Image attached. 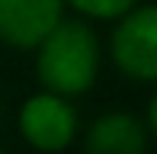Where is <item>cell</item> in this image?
Wrapping results in <instances>:
<instances>
[{"mask_svg":"<svg viewBox=\"0 0 157 154\" xmlns=\"http://www.w3.org/2000/svg\"><path fill=\"white\" fill-rule=\"evenodd\" d=\"M35 48H39L35 74L45 83V90L77 96L93 87L99 74V42L87 23L61 19Z\"/></svg>","mask_w":157,"mask_h":154,"instance_id":"1","label":"cell"},{"mask_svg":"<svg viewBox=\"0 0 157 154\" xmlns=\"http://www.w3.org/2000/svg\"><path fill=\"white\" fill-rule=\"evenodd\" d=\"M112 61L132 80L157 83V3L132 6L112 32Z\"/></svg>","mask_w":157,"mask_h":154,"instance_id":"2","label":"cell"},{"mask_svg":"<svg viewBox=\"0 0 157 154\" xmlns=\"http://www.w3.org/2000/svg\"><path fill=\"white\" fill-rule=\"evenodd\" d=\"M19 132L39 151H61L77 135V113L61 93H35L19 109Z\"/></svg>","mask_w":157,"mask_h":154,"instance_id":"3","label":"cell"},{"mask_svg":"<svg viewBox=\"0 0 157 154\" xmlns=\"http://www.w3.org/2000/svg\"><path fill=\"white\" fill-rule=\"evenodd\" d=\"M64 0H0V39L13 48H35L61 23Z\"/></svg>","mask_w":157,"mask_h":154,"instance_id":"4","label":"cell"},{"mask_svg":"<svg viewBox=\"0 0 157 154\" xmlns=\"http://www.w3.org/2000/svg\"><path fill=\"white\" fill-rule=\"evenodd\" d=\"M147 125L132 113H106L87 132V154H144Z\"/></svg>","mask_w":157,"mask_h":154,"instance_id":"5","label":"cell"},{"mask_svg":"<svg viewBox=\"0 0 157 154\" xmlns=\"http://www.w3.org/2000/svg\"><path fill=\"white\" fill-rule=\"evenodd\" d=\"M64 3H71L74 10L87 13V16H93V19H119L125 10H132L138 0H64Z\"/></svg>","mask_w":157,"mask_h":154,"instance_id":"6","label":"cell"},{"mask_svg":"<svg viewBox=\"0 0 157 154\" xmlns=\"http://www.w3.org/2000/svg\"><path fill=\"white\" fill-rule=\"evenodd\" d=\"M147 129H151V135L157 138V93H154L151 106H147Z\"/></svg>","mask_w":157,"mask_h":154,"instance_id":"7","label":"cell"},{"mask_svg":"<svg viewBox=\"0 0 157 154\" xmlns=\"http://www.w3.org/2000/svg\"><path fill=\"white\" fill-rule=\"evenodd\" d=\"M0 154H3V151H0Z\"/></svg>","mask_w":157,"mask_h":154,"instance_id":"8","label":"cell"}]
</instances>
